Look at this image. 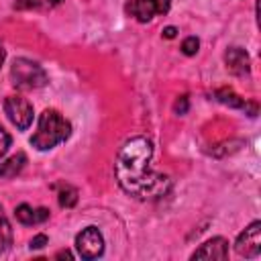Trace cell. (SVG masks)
Masks as SVG:
<instances>
[{"label":"cell","instance_id":"cell-1","mask_svg":"<svg viewBox=\"0 0 261 261\" xmlns=\"http://www.w3.org/2000/svg\"><path fill=\"white\" fill-rule=\"evenodd\" d=\"M153 145L147 137L128 139L114 163V173L120 188L139 200H155L169 192L171 181L167 175L151 169Z\"/></svg>","mask_w":261,"mask_h":261},{"label":"cell","instance_id":"cell-2","mask_svg":"<svg viewBox=\"0 0 261 261\" xmlns=\"http://www.w3.org/2000/svg\"><path fill=\"white\" fill-rule=\"evenodd\" d=\"M71 135V124L69 120H65L57 110L47 108L43 110V114L39 116L37 122V130L31 137V145L39 151H49L53 147H57L59 143L67 141Z\"/></svg>","mask_w":261,"mask_h":261},{"label":"cell","instance_id":"cell-3","mask_svg":"<svg viewBox=\"0 0 261 261\" xmlns=\"http://www.w3.org/2000/svg\"><path fill=\"white\" fill-rule=\"evenodd\" d=\"M10 80L20 90H37L47 84V73L39 63L18 57L10 65Z\"/></svg>","mask_w":261,"mask_h":261},{"label":"cell","instance_id":"cell-4","mask_svg":"<svg viewBox=\"0 0 261 261\" xmlns=\"http://www.w3.org/2000/svg\"><path fill=\"white\" fill-rule=\"evenodd\" d=\"M4 112L8 116V120L18 128V130H27L33 122V106L27 98L18 96V94H12V96H6L4 100Z\"/></svg>","mask_w":261,"mask_h":261},{"label":"cell","instance_id":"cell-5","mask_svg":"<svg viewBox=\"0 0 261 261\" xmlns=\"http://www.w3.org/2000/svg\"><path fill=\"white\" fill-rule=\"evenodd\" d=\"M75 249L84 259H98L104 253V237L96 226H86L75 237Z\"/></svg>","mask_w":261,"mask_h":261},{"label":"cell","instance_id":"cell-6","mask_svg":"<svg viewBox=\"0 0 261 261\" xmlns=\"http://www.w3.org/2000/svg\"><path fill=\"white\" fill-rule=\"evenodd\" d=\"M234 251L241 255V257H247V259H255L259 257L261 253V222L255 220L251 222L237 239L234 243Z\"/></svg>","mask_w":261,"mask_h":261},{"label":"cell","instance_id":"cell-7","mask_svg":"<svg viewBox=\"0 0 261 261\" xmlns=\"http://www.w3.org/2000/svg\"><path fill=\"white\" fill-rule=\"evenodd\" d=\"M169 8H171V0H133L126 6L130 16H135L139 22H147L153 16L167 14Z\"/></svg>","mask_w":261,"mask_h":261},{"label":"cell","instance_id":"cell-8","mask_svg":"<svg viewBox=\"0 0 261 261\" xmlns=\"http://www.w3.org/2000/svg\"><path fill=\"white\" fill-rule=\"evenodd\" d=\"M224 63H226V69L230 73H234V75H247L251 71V59H249V53L243 47L226 49Z\"/></svg>","mask_w":261,"mask_h":261},{"label":"cell","instance_id":"cell-9","mask_svg":"<svg viewBox=\"0 0 261 261\" xmlns=\"http://www.w3.org/2000/svg\"><path fill=\"white\" fill-rule=\"evenodd\" d=\"M228 257V243L222 237H214L206 241L200 249L192 253V259H226Z\"/></svg>","mask_w":261,"mask_h":261},{"label":"cell","instance_id":"cell-10","mask_svg":"<svg viewBox=\"0 0 261 261\" xmlns=\"http://www.w3.org/2000/svg\"><path fill=\"white\" fill-rule=\"evenodd\" d=\"M16 218L22 222V224H41L49 218V210L47 208H33L29 204H20L16 206L14 210Z\"/></svg>","mask_w":261,"mask_h":261},{"label":"cell","instance_id":"cell-11","mask_svg":"<svg viewBox=\"0 0 261 261\" xmlns=\"http://www.w3.org/2000/svg\"><path fill=\"white\" fill-rule=\"evenodd\" d=\"M24 163H27V155L24 153H16V155L8 157L4 163H0V177H14L16 173H20Z\"/></svg>","mask_w":261,"mask_h":261},{"label":"cell","instance_id":"cell-12","mask_svg":"<svg viewBox=\"0 0 261 261\" xmlns=\"http://www.w3.org/2000/svg\"><path fill=\"white\" fill-rule=\"evenodd\" d=\"M61 4V0H16L14 8L16 10H49Z\"/></svg>","mask_w":261,"mask_h":261},{"label":"cell","instance_id":"cell-13","mask_svg":"<svg viewBox=\"0 0 261 261\" xmlns=\"http://www.w3.org/2000/svg\"><path fill=\"white\" fill-rule=\"evenodd\" d=\"M57 200H59V206L61 208H71V206H75V202H77V190L73 188V186H69V184H59L57 186Z\"/></svg>","mask_w":261,"mask_h":261},{"label":"cell","instance_id":"cell-14","mask_svg":"<svg viewBox=\"0 0 261 261\" xmlns=\"http://www.w3.org/2000/svg\"><path fill=\"white\" fill-rule=\"evenodd\" d=\"M214 96H216V100H218V102H222V104H226V106H232V108H243V110H245V108L249 106L241 96H237L232 90H226V88L216 90V94H214Z\"/></svg>","mask_w":261,"mask_h":261},{"label":"cell","instance_id":"cell-15","mask_svg":"<svg viewBox=\"0 0 261 261\" xmlns=\"http://www.w3.org/2000/svg\"><path fill=\"white\" fill-rule=\"evenodd\" d=\"M10 243H12V228H10V222L0 208V253H4L10 247Z\"/></svg>","mask_w":261,"mask_h":261},{"label":"cell","instance_id":"cell-16","mask_svg":"<svg viewBox=\"0 0 261 261\" xmlns=\"http://www.w3.org/2000/svg\"><path fill=\"white\" fill-rule=\"evenodd\" d=\"M198 47H200V41L196 37H188L184 43H181V51L186 55H196L198 53Z\"/></svg>","mask_w":261,"mask_h":261},{"label":"cell","instance_id":"cell-17","mask_svg":"<svg viewBox=\"0 0 261 261\" xmlns=\"http://www.w3.org/2000/svg\"><path fill=\"white\" fill-rule=\"evenodd\" d=\"M173 112L179 114V116H184V114L188 112V96H181V98L175 100V104H173Z\"/></svg>","mask_w":261,"mask_h":261},{"label":"cell","instance_id":"cell-18","mask_svg":"<svg viewBox=\"0 0 261 261\" xmlns=\"http://www.w3.org/2000/svg\"><path fill=\"white\" fill-rule=\"evenodd\" d=\"M8 147H10V135L0 126V157L8 151Z\"/></svg>","mask_w":261,"mask_h":261},{"label":"cell","instance_id":"cell-19","mask_svg":"<svg viewBox=\"0 0 261 261\" xmlns=\"http://www.w3.org/2000/svg\"><path fill=\"white\" fill-rule=\"evenodd\" d=\"M47 245V234H35L33 239H31V249H41V247H45Z\"/></svg>","mask_w":261,"mask_h":261},{"label":"cell","instance_id":"cell-20","mask_svg":"<svg viewBox=\"0 0 261 261\" xmlns=\"http://www.w3.org/2000/svg\"><path fill=\"white\" fill-rule=\"evenodd\" d=\"M177 35V29L175 27H167V29H163V37L165 39H173Z\"/></svg>","mask_w":261,"mask_h":261},{"label":"cell","instance_id":"cell-21","mask_svg":"<svg viewBox=\"0 0 261 261\" xmlns=\"http://www.w3.org/2000/svg\"><path fill=\"white\" fill-rule=\"evenodd\" d=\"M55 257H57V259H61V257H65V259H71V257H73V255H71V253H69V251H59V253H57V255H55Z\"/></svg>","mask_w":261,"mask_h":261},{"label":"cell","instance_id":"cell-22","mask_svg":"<svg viewBox=\"0 0 261 261\" xmlns=\"http://www.w3.org/2000/svg\"><path fill=\"white\" fill-rule=\"evenodd\" d=\"M4 57H6V53L0 49V67H2V63H4Z\"/></svg>","mask_w":261,"mask_h":261}]
</instances>
